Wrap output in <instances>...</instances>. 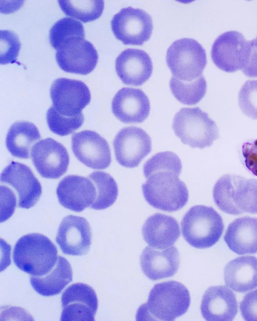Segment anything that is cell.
<instances>
[{
  "mask_svg": "<svg viewBox=\"0 0 257 321\" xmlns=\"http://www.w3.org/2000/svg\"><path fill=\"white\" fill-rule=\"evenodd\" d=\"M61 321L94 320L98 299L94 290L83 283L68 287L61 296Z\"/></svg>",
  "mask_w": 257,
  "mask_h": 321,
  "instance_id": "obj_12",
  "label": "cell"
},
{
  "mask_svg": "<svg viewBox=\"0 0 257 321\" xmlns=\"http://www.w3.org/2000/svg\"><path fill=\"white\" fill-rule=\"evenodd\" d=\"M224 240L234 253L243 255L257 252V218L240 217L228 226Z\"/></svg>",
  "mask_w": 257,
  "mask_h": 321,
  "instance_id": "obj_24",
  "label": "cell"
},
{
  "mask_svg": "<svg viewBox=\"0 0 257 321\" xmlns=\"http://www.w3.org/2000/svg\"><path fill=\"white\" fill-rule=\"evenodd\" d=\"M170 87L172 94L180 102L194 105L205 96L207 83L202 75L190 81H184L173 76L170 81Z\"/></svg>",
  "mask_w": 257,
  "mask_h": 321,
  "instance_id": "obj_29",
  "label": "cell"
},
{
  "mask_svg": "<svg viewBox=\"0 0 257 321\" xmlns=\"http://www.w3.org/2000/svg\"><path fill=\"white\" fill-rule=\"evenodd\" d=\"M249 77H257V47L253 40H251V48L247 63L241 70Z\"/></svg>",
  "mask_w": 257,
  "mask_h": 321,
  "instance_id": "obj_37",
  "label": "cell"
},
{
  "mask_svg": "<svg viewBox=\"0 0 257 321\" xmlns=\"http://www.w3.org/2000/svg\"><path fill=\"white\" fill-rule=\"evenodd\" d=\"M1 181L15 189L19 197L18 206L22 208L33 207L42 194L40 182L31 169L22 163L12 161L2 173Z\"/></svg>",
  "mask_w": 257,
  "mask_h": 321,
  "instance_id": "obj_17",
  "label": "cell"
},
{
  "mask_svg": "<svg viewBox=\"0 0 257 321\" xmlns=\"http://www.w3.org/2000/svg\"><path fill=\"white\" fill-rule=\"evenodd\" d=\"M251 48L243 35L236 31L226 32L214 42L211 55L219 69L228 73L241 70L246 65Z\"/></svg>",
  "mask_w": 257,
  "mask_h": 321,
  "instance_id": "obj_8",
  "label": "cell"
},
{
  "mask_svg": "<svg viewBox=\"0 0 257 321\" xmlns=\"http://www.w3.org/2000/svg\"><path fill=\"white\" fill-rule=\"evenodd\" d=\"M111 109L114 116L123 123H141L149 115L150 101L142 90L124 87L114 96Z\"/></svg>",
  "mask_w": 257,
  "mask_h": 321,
  "instance_id": "obj_19",
  "label": "cell"
},
{
  "mask_svg": "<svg viewBox=\"0 0 257 321\" xmlns=\"http://www.w3.org/2000/svg\"><path fill=\"white\" fill-rule=\"evenodd\" d=\"M166 61L174 77L190 81L202 75L207 63L206 54L197 41L182 38L173 42L168 48Z\"/></svg>",
  "mask_w": 257,
  "mask_h": 321,
  "instance_id": "obj_7",
  "label": "cell"
},
{
  "mask_svg": "<svg viewBox=\"0 0 257 321\" xmlns=\"http://www.w3.org/2000/svg\"><path fill=\"white\" fill-rule=\"evenodd\" d=\"M61 9L68 16L83 23L94 21L101 15L104 9L103 1H58Z\"/></svg>",
  "mask_w": 257,
  "mask_h": 321,
  "instance_id": "obj_30",
  "label": "cell"
},
{
  "mask_svg": "<svg viewBox=\"0 0 257 321\" xmlns=\"http://www.w3.org/2000/svg\"><path fill=\"white\" fill-rule=\"evenodd\" d=\"M93 183L96 190V198L90 208L103 210L111 206L118 195V187L114 179L109 174L94 172L88 177Z\"/></svg>",
  "mask_w": 257,
  "mask_h": 321,
  "instance_id": "obj_28",
  "label": "cell"
},
{
  "mask_svg": "<svg viewBox=\"0 0 257 321\" xmlns=\"http://www.w3.org/2000/svg\"><path fill=\"white\" fill-rule=\"evenodd\" d=\"M51 45L58 50L60 47L75 38H85L82 24L73 18L65 17L56 22L49 31Z\"/></svg>",
  "mask_w": 257,
  "mask_h": 321,
  "instance_id": "obj_31",
  "label": "cell"
},
{
  "mask_svg": "<svg viewBox=\"0 0 257 321\" xmlns=\"http://www.w3.org/2000/svg\"><path fill=\"white\" fill-rule=\"evenodd\" d=\"M253 41L255 46L257 47V37L256 39H253Z\"/></svg>",
  "mask_w": 257,
  "mask_h": 321,
  "instance_id": "obj_38",
  "label": "cell"
},
{
  "mask_svg": "<svg viewBox=\"0 0 257 321\" xmlns=\"http://www.w3.org/2000/svg\"><path fill=\"white\" fill-rule=\"evenodd\" d=\"M190 304L189 292L182 283L176 281L159 283L152 288L147 302L140 307L136 316L174 320L186 313Z\"/></svg>",
  "mask_w": 257,
  "mask_h": 321,
  "instance_id": "obj_2",
  "label": "cell"
},
{
  "mask_svg": "<svg viewBox=\"0 0 257 321\" xmlns=\"http://www.w3.org/2000/svg\"><path fill=\"white\" fill-rule=\"evenodd\" d=\"M55 58L58 66L64 71L87 75L96 66L98 55L91 43L85 38H75L57 50Z\"/></svg>",
  "mask_w": 257,
  "mask_h": 321,
  "instance_id": "obj_13",
  "label": "cell"
},
{
  "mask_svg": "<svg viewBox=\"0 0 257 321\" xmlns=\"http://www.w3.org/2000/svg\"><path fill=\"white\" fill-rule=\"evenodd\" d=\"M56 192L62 206L77 212L90 207L96 198L95 187L91 180L79 176L70 175L63 178Z\"/></svg>",
  "mask_w": 257,
  "mask_h": 321,
  "instance_id": "obj_18",
  "label": "cell"
},
{
  "mask_svg": "<svg viewBox=\"0 0 257 321\" xmlns=\"http://www.w3.org/2000/svg\"><path fill=\"white\" fill-rule=\"evenodd\" d=\"M182 235L192 247L209 248L219 240L224 229L222 219L211 207L196 205L184 215L181 223Z\"/></svg>",
  "mask_w": 257,
  "mask_h": 321,
  "instance_id": "obj_5",
  "label": "cell"
},
{
  "mask_svg": "<svg viewBox=\"0 0 257 321\" xmlns=\"http://www.w3.org/2000/svg\"><path fill=\"white\" fill-rule=\"evenodd\" d=\"M239 309L245 320H257V289L247 293L240 302Z\"/></svg>",
  "mask_w": 257,
  "mask_h": 321,
  "instance_id": "obj_35",
  "label": "cell"
},
{
  "mask_svg": "<svg viewBox=\"0 0 257 321\" xmlns=\"http://www.w3.org/2000/svg\"><path fill=\"white\" fill-rule=\"evenodd\" d=\"M72 271L69 261L59 256L53 268L41 276L31 275L30 282L33 289L44 296H50L60 293L72 281Z\"/></svg>",
  "mask_w": 257,
  "mask_h": 321,
  "instance_id": "obj_26",
  "label": "cell"
},
{
  "mask_svg": "<svg viewBox=\"0 0 257 321\" xmlns=\"http://www.w3.org/2000/svg\"><path fill=\"white\" fill-rule=\"evenodd\" d=\"M58 251L46 236L31 233L21 237L15 245L13 258L16 266L22 271L36 276L47 274L58 260Z\"/></svg>",
  "mask_w": 257,
  "mask_h": 321,
  "instance_id": "obj_4",
  "label": "cell"
},
{
  "mask_svg": "<svg viewBox=\"0 0 257 321\" xmlns=\"http://www.w3.org/2000/svg\"><path fill=\"white\" fill-rule=\"evenodd\" d=\"M200 310L206 320H232L237 313L236 296L225 286H211L203 295Z\"/></svg>",
  "mask_w": 257,
  "mask_h": 321,
  "instance_id": "obj_21",
  "label": "cell"
},
{
  "mask_svg": "<svg viewBox=\"0 0 257 321\" xmlns=\"http://www.w3.org/2000/svg\"><path fill=\"white\" fill-rule=\"evenodd\" d=\"M33 163L38 172L45 178L57 179L67 170L69 156L66 148L51 138L42 139L31 149Z\"/></svg>",
  "mask_w": 257,
  "mask_h": 321,
  "instance_id": "obj_14",
  "label": "cell"
},
{
  "mask_svg": "<svg viewBox=\"0 0 257 321\" xmlns=\"http://www.w3.org/2000/svg\"><path fill=\"white\" fill-rule=\"evenodd\" d=\"M224 279L225 284L236 292L257 288V258L243 256L231 260L224 268Z\"/></svg>",
  "mask_w": 257,
  "mask_h": 321,
  "instance_id": "obj_25",
  "label": "cell"
},
{
  "mask_svg": "<svg viewBox=\"0 0 257 321\" xmlns=\"http://www.w3.org/2000/svg\"><path fill=\"white\" fill-rule=\"evenodd\" d=\"M71 141L75 156L87 167L103 170L110 165L111 156L109 145L97 132L85 130L75 133Z\"/></svg>",
  "mask_w": 257,
  "mask_h": 321,
  "instance_id": "obj_15",
  "label": "cell"
},
{
  "mask_svg": "<svg viewBox=\"0 0 257 321\" xmlns=\"http://www.w3.org/2000/svg\"><path fill=\"white\" fill-rule=\"evenodd\" d=\"M181 171L179 156L170 151L157 153L146 162L143 171L147 180L142 189L149 205L167 212L178 211L186 205L189 193L179 178Z\"/></svg>",
  "mask_w": 257,
  "mask_h": 321,
  "instance_id": "obj_1",
  "label": "cell"
},
{
  "mask_svg": "<svg viewBox=\"0 0 257 321\" xmlns=\"http://www.w3.org/2000/svg\"><path fill=\"white\" fill-rule=\"evenodd\" d=\"M1 64H7L17 62L21 43L18 36L10 30H1Z\"/></svg>",
  "mask_w": 257,
  "mask_h": 321,
  "instance_id": "obj_34",
  "label": "cell"
},
{
  "mask_svg": "<svg viewBox=\"0 0 257 321\" xmlns=\"http://www.w3.org/2000/svg\"><path fill=\"white\" fill-rule=\"evenodd\" d=\"M142 231L146 242L159 249L171 246L180 236L177 221L171 216L161 213L149 217L144 224Z\"/></svg>",
  "mask_w": 257,
  "mask_h": 321,
  "instance_id": "obj_23",
  "label": "cell"
},
{
  "mask_svg": "<svg viewBox=\"0 0 257 321\" xmlns=\"http://www.w3.org/2000/svg\"><path fill=\"white\" fill-rule=\"evenodd\" d=\"M56 241L65 254L73 256L86 254L91 243L89 224L83 217L67 216L59 225Z\"/></svg>",
  "mask_w": 257,
  "mask_h": 321,
  "instance_id": "obj_16",
  "label": "cell"
},
{
  "mask_svg": "<svg viewBox=\"0 0 257 321\" xmlns=\"http://www.w3.org/2000/svg\"><path fill=\"white\" fill-rule=\"evenodd\" d=\"M115 158L121 166L138 167L152 150V141L148 134L136 126L120 129L113 142Z\"/></svg>",
  "mask_w": 257,
  "mask_h": 321,
  "instance_id": "obj_11",
  "label": "cell"
},
{
  "mask_svg": "<svg viewBox=\"0 0 257 321\" xmlns=\"http://www.w3.org/2000/svg\"><path fill=\"white\" fill-rule=\"evenodd\" d=\"M242 153L246 168L257 176V139L244 142Z\"/></svg>",
  "mask_w": 257,
  "mask_h": 321,
  "instance_id": "obj_36",
  "label": "cell"
},
{
  "mask_svg": "<svg viewBox=\"0 0 257 321\" xmlns=\"http://www.w3.org/2000/svg\"><path fill=\"white\" fill-rule=\"evenodd\" d=\"M112 31L124 45H142L153 31L151 17L145 11L132 7L122 8L111 21Z\"/></svg>",
  "mask_w": 257,
  "mask_h": 321,
  "instance_id": "obj_9",
  "label": "cell"
},
{
  "mask_svg": "<svg viewBox=\"0 0 257 321\" xmlns=\"http://www.w3.org/2000/svg\"><path fill=\"white\" fill-rule=\"evenodd\" d=\"M115 71L124 84L140 86L151 77L153 63L150 56L144 51L127 49L116 58Z\"/></svg>",
  "mask_w": 257,
  "mask_h": 321,
  "instance_id": "obj_20",
  "label": "cell"
},
{
  "mask_svg": "<svg viewBox=\"0 0 257 321\" xmlns=\"http://www.w3.org/2000/svg\"><path fill=\"white\" fill-rule=\"evenodd\" d=\"M180 259L179 251L175 246L163 249L147 246L140 258L143 273L152 280L173 276L178 270Z\"/></svg>",
  "mask_w": 257,
  "mask_h": 321,
  "instance_id": "obj_22",
  "label": "cell"
},
{
  "mask_svg": "<svg viewBox=\"0 0 257 321\" xmlns=\"http://www.w3.org/2000/svg\"><path fill=\"white\" fill-rule=\"evenodd\" d=\"M213 197L224 213L233 215L244 212L257 214V179L224 175L214 186Z\"/></svg>",
  "mask_w": 257,
  "mask_h": 321,
  "instance_id": "obj_3",
  "label": "cell"
},
{
  "mask_svg": "<svg viewBox=\"0 0 257 321\" xmlns=\"http://www.w3.org/2000/svg\"><path fill=\"white\" fill-rule=\"evenodd\" d=\"M238 104L246 116L257 119V80L246 81L238 94Z\"/></svg>",
  "mask_w": 257,
  "mask_h": 321,
  "instance_id": "obj_33",
  "label": "cell"
},
{
  "mask_svg": "<svg viewBox=\"0 0 257 321\" xmlns=\"http://www.w3.org/2000/svg\"><path fill=\"white\" fill-rule=\"evenodd\" d=\"M50 96L56 111L67 116L82 113L91 99L90 90L84 82L66 78L54 81L50 88Z\"/></svg>",
  "mask_w": 257,
  "mask_h": 321,
  "instance_id": "obj_10",
  "label": "cell"
},
{
  "mask_svg": "<svg viewBox=\"0 0 257 321\" xmlns=\"http://www.w3.org/2000/svg\"><path fill=\"white\" fill-rule=\"evenodd\" d=\"M40 138L39 130L33 123L26 121H18L10 128L6 145L14 156L28 158L31 147Z\"/></svg>",
  "mask_w": 257,
  "mask_h": 321,
  "instance_id": "obj_27",
  "label": "cell"
},
{
  "mask_svg": "<svg viewBox=\"0 0 257 321\" xmlns=\"http://www.w3.org/2000/svg\"><path fill=\"white\" fill-rule=\"evenodd\" d=\"M46 118L50 130L60 136L72 133L78 129L84 121L82 113L75 116H67L59 113L53 106L48 110Z\"/></svg>",
  "mask_w": 257,
  "mask_h": 321,
  "instance_id": "obj_32",
  "label": "cell"
},
{
  "mask_svg": "<svg viewBox=\"0 0 257 321\" xmlns=\"http://www.w3.org/2000/svg\"><path fill=\"white\" fill-rule=\"evenodd\" d=\"M172 128L182 143L202 149L219 137L215 122L199 107L183 108L174 117Z\"/></svg>",
  "mask_w": 257,
  "mask_h": 321,
  "instance_id": "obj_6",
  "label": "cell"
}]
</instances>
